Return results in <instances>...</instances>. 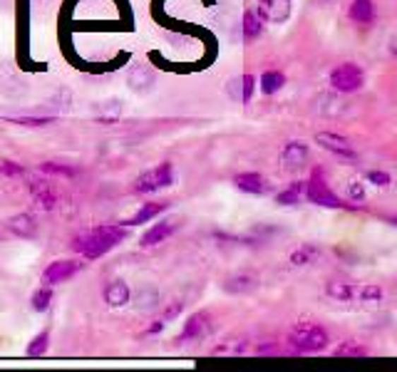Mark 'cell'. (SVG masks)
<instances>
[{
	"label": "cell",
	"mask_w": 397,
	"mask_h": 372,
	"mask_svg": "<svg viewBox=\"0 0 397 372\" xmlns=\"http://www.w3.org/2000/svg\"><path fill=\"white\" fill-rule=\"evenodd\" d=\"M127 238V226H117V223H109V226H97L90 231H82L80 236H75L72 248L77 253H82L85 258H102L105 253H109L112 248H117L119 243Z\"/></svg>",
	"instance_id": "6da1fadb"
},
{
	"label": "cell",
	"mask_w": 397,
	"mask_h": 372,
	"mask_svg": "<svg viewBox=\"0 0 397 372\" xmlns=\"http://www.w3.org/2000/svg\"><path fill=\"white\" fill-rule=\"evenodd\" d=\"M328 330L318 322H298L288 332V345L293 352H321L328 347Z\"/></svg>",
	"instance_id": "7a4b0ae2"
},
{
	"label": "cell",
	"mask_w": 397,
	"mask_h": 372,
	"mask_svg": "<svg viewBox=\"0 0 397 372\" xmlns=\"http://www.w3.org/2000/svg\"><path fill=\"white\" fill-rule=\"evenodd\" d=\"M306 199L311 204H316V207H323V209H348V211L360 209L357 204H345L336 192H333L331 186H328L323 169H313L311 179L306 181Z\"/></svg>",
	"instance_id": "3957f363"
},
{
	"label": "cell",
	"mask_w": 397,
	"mask_h": 372,
	"mask_svg": "<svg viewBox=\"0 0 397 372\" xmlns=\"http://www.w3.org/2000/svg\"><path fill=\"white\" fill-rule=\"evenodd\" d=\"M172 184H174L172 161H162V164H157L154 169L144 171V174H139L137 179H134L132 194H137V197H147V194H154V192H159V189H167V186H172Z\"/></svg>",
	"instance_id": "277c9868"
},
{
	"label": "cell",
	"mask_w": 397,
	"mask_h": 372,
	"mask_svg": "<svg viewBox=\"0 0 397 372\" xmlns=\"http://www.w3.org/2000/svg\"><path fill=\"white\" fill-rule=\"evenodd\" d=\"M326 293L333 301H362V303H375L382 298V288L370 286V283H343L331 281L326 286Z\"/></svg>",
	"instance_id": "5b68a950"
},
{
	"label": "cell",
	"mask_w": 397,
	"mask_h": 372,
	"mask_svg": "<svg viewBox=\"0 0 397 372\" xmlns=\"http://www.w3.org/2000/svg\"><path fill=\"white\" fill-rule=\"evenodd\" d=\"M331 87L338 92H355L365 85V72L362 67L352 65V62H343V65L333 67L331 70Z\"/></svg>",
	"instance_id": "8992f818"
},
{
	"label": "cell",
	"mask_w": 397,
	"mask_h": 372,
	"mask_svg": "<svg viewBox=\"0 0 397 372\" xmlns=\"http://www.w3.org/2000/svg\"><path fill=\"white\" fill-rule=\"evenodd\" d=\"M263 23H271V25H280L290 18L293 13V0H259V11Z\"/></svg>",
	"instance_id": "52a82bcc"
},
{
	"label": "cell",
	"mask_w": 397,
	"mask_h": 372,
	"mask_svg": "<svg viewBox=\"0 0 397 372\" xmlns=\"http://www.w3.org/2000/svg\"><path fill=\"white\" fill-rule=\"evenodd\" d=\"M316 144H321L323 149L331 151V154H336V156H340V159H355L357 156V151H355V146L350 144V139L336 134V132H318Z\"/></svg>",
	"instance_id": "ba28073f"
},
{
	"label": "cell",
	"mask_w": 397,
	"mask_h": 372,
	"mask_svg": "<svg viewBox=\"0 0 397 372\" xmlns=\"http://www.w3.org/2000/svg\"><path fill=\"white\" fill-rule=\"evenodd\" d=\"M80 271H82V263H77V261H55L42 271L40 283L52 288V286H57V283L70 281V278L77 276Z\"/></svg>",
	"instance_id": "9c48e42d"
},
{
	"label": "cell",
	"mask_w": 397,
	"mask_h": 372,
	"mask_svg": "<svg viewBox=\"0 0 397 372\" xmlns=\"http://www.w3.org/2000/svg\"><path fill=\"white\" fill-rule=\"evenodd\" d=\"M308 156H311V151L303 141H288L280 151V164L285 171H301L308 164Z\"/></svg>",
	"instance_id": "30bf717a"
},
{
	"label": "cell",
	"mask_w": 397,
	"mask_h": 372,
	"mask_svg": "<svg viewBox=\"0 0 397 372\" xmlns=\"http://www.w3.org/2000/svg\"><path fill=\"white\" fill-rule=\"evenodd\" d=\"M234 186L244 194H254V197H263V194L271 192V184L263 174L259 171H244V174L234 176Z\"/></svg>",
	"instance_id": "8fae6325"
},
{
	"label": "cell",
	"mask_w": 397,
	"mask_h": 372,
	"mask_svg": "<svg viewBox=\"0 0 397 372\" xmlns=\"http://www.w3.org/2000/svg\"><path fill=\"white\" fill-rule=\"evenodd\" d=\"M209 327H211V318L206 315V313H194V315L184 322V330L179 332L177 342L184 345V342H189V340H201V337L209 332Z\"/></svg>",
	"instance_id": "7c38bea8"
},
{
	"label": "cell",
	"mask_w": 397,
	"mask_h": 372,
	"mask_svg": "<svg viewBox=\"0 0 397 372\" xmlns=\"http://www.w3.org/2000/svg\"><path fill=\"white\" fill-rule=\"evenodd\" d=\"M177 231V223L174 221H159V223H152V228H147V231L142 233V238H139V246L142 248H152V246H159V243L167 241L172 233Z\"/></svg>",
	"instance_id": "4fadbf2b"
},
{
	"label": "cell",
	"mask_w": 397,
	"mask_h": 372,
	"mask_svg": "<svg viewBox=\"0 0 397 372\" xmlns=\"http://www.w3.org/2000/svg\"><path fill=\"white\" fill-rule=\"evenodd\" d=\"M102 298H105V303H107L109 308H122V306H127V303H129L132 291H129V286L122 281V278H114V281H109L107 286H105Z\"/></svg>",
	"instance_id": "5bb4252c"
},
{
	"label": "cell",
	"mask_w": 397,
	"mask_h": 372,
	"mask_svg": "<svg viewBox=\"0 0 397 372\" xmlns=\"http://www.w3.org/2000/svg\"><path fill=\"white\" fill-rule=\"evenodd\" d=\"M154 82H157V72L149 65H134L132 70H129V87H132L134 92H139V95L152 90Z\"/></svg>",
	"instance_id": "9a60e30c"
},
{
	"label": "cell",
	"mask_w": 397,
	"mask_h": 372,
	"mask_svg": "<svg viewBox=\"0 0 397 372\" xmlns=\"http://www.w3.org/2000/svg\"><path fill=\"white\" fill-rule=\"evenodd\" d=\"M30 194L35 197V202L40 204V209H45V211H50V209L57 207V194L47 179H32Z\"/></svg>",
	"instance_id": "2e32d148"
},
{
	"label": "cell",
	"mask_w": 397,
	"mask_h": 372,
	"mask_svg": "<svg viewBox=\"0 0 397 372\" xmlns=\"http://www.w3.org/2000/svg\"><path fill=\"white\" fill-rule=\"evenodd\" d=\"M256 288H259V278L254 273H236L224 283V291L234 293V296H246V293H254Z\"/></svg>",
	"instance_id": "e0dca14e"
},
{
	"label": "cell",
	"mask_w": 397,
	"mask_h": 372,
	"mask_svg": "<svg viewBox=\"0 0 397 372\" xmlns=\"http://www.w3.org/2000/svg\"><path fill=\"white\" fill-rule=\"evenodd\" d=\"M8 228H11L13 236L18 238H35L37 233V221L32 214H18L8 221Z\"/></svg>",
	"instance_id": "ac0fdd59"
},
{
	"label": "cell",
	"mask_w": 397,
	"mask_h": 372,
	"mask_svg": "<svg viewBox=\"0 0 397 372\" xmlns=\"http://www.w3.org/2000/svg\"><path fill=\"white\" fill-rule=\"evenodd\" d=\"M254 90H256V77L254 75H241V77H236V80L229 82V95L236 97V100H241L244 105H249L251 102Z\"/></svg>",
	"instance_id": "d6986e66"
},
{
	"label": "cell",
	"mask_w": 397,
	"mask_h": 372,
	"mask_svg": "<svg viewBox=\"0 0 397 372\" xmlns=\"http://www.w3.org/2000/svg\"><path fill=\"white\" fill-rule=\"evenodd\" d=\"M169 209V202H152V204H144L142 209H139L137 214H134L129 221H124V226H139V223H149L154 221V219L159 216V214H164Z\"/></svg>",
	"instance_id": "ffe728a7"
},
{
	"label": "cell",
	"mask_w": 397,
	"mask_h": 372,
	"mask_svg": "<svg viewBox=\"0 0 397 372\" xmlns=\"http://www.w3.org/2000/svg\"><path fill=\"white\" fill-rule=\"evenodd\" d=\"M352 23H360V25H370L375 21V6L372 0H352L350 11H348Z\"/></svg>",
	"instance_id": "44dd1931"
},
{
	"label": "cell",
	"mask_w": 397,
	"mask_h": 372,
	"mask_svg": "<svg viewBox=\"0 0 397 372\" xmlns=\"http://www.w3.org/2000/svg\"><path fill=\"white\" fill-rule=\"evenodd\" d=\"M241 33H244V40L246 42H254L263 35V21H261L259 13L254 11H246L244 13V23H241Z\"/></svg>",
	"instance_id": "7402d4cb"
},
{
	"label": "cell",
	"mask_w": 397,
	"mask_h": 372,
	"mask_svg": "<svg viewBox=\"0 0 397 372\" xmlns=\"http://www.w3.org/2000/svg\"><path fill=\"white\" fill-rule=\"evenodd\" d=\"M303 194H306V181H293L288 189H283L275 197V204H280V207H295V204L301 202Z\"/></svg>",
	"instance_id": "603a6c76"
},
{
	"label": "cell",
	"mask_w": 397,
	"mask_h": 372,
	"mask_svg": "<svg viewBox=\"0 0 397 372\" xmlns=\"http://www.w3.org/2000/svg\"><path fill=\"white\" fill-rule=\"evenodd\" d=\"M318 256H321V248H318L316 243H301V246L290 253V263H293V266H308V263H313Z\"/></svg>",
	"instance_id": "cb8c5ba5"
},
{
	"label": "cell",
	"mask_w": 397,
	"mask_h": 372,
	"mask_svg": "<svg viewBox=\"0 0 397 372\" xmlns=\"http://www.w3.org/2000/svg\"><path fill=\"white\" fill-rule=\"evenodd\" d=\"M259 85H261V92H263V95H275V92L285 85V75L278 70H268L261 75Z\"/></svg>",
	"instance_id": "d4e9b609"
},
{
	"label": "cell",
	"mask_w": 397,
	"mask_h": 372,
	"mask_svg": "<svg viewBox=\"0 0 397 372\" xmlns=\"http://www.w3.org/2000/svg\"><path fill=\"white\" fill-rule=\"evenodd\" d=\"M52 298H55V293H52V288H50V286L37 288V291L32 293V298H30V308H32V310H35V313H45V310H50Z\"/></svg>",
	"instance_id": "484cf974"
},
{
	"label": "cell",
	"mask_w": 397,
	"mask_h": 372,
	"mask_svg": "<svg viewBox=\"0 0 397 372\" xmlns=\"http://www.w3.org/2000/svg\"><path fill=\"white\" fill-rule=\"evenodd\" d=\"M40 171L45 176H77V166L60 164V161H42Z\"/></svg>",
	"instance_id": "4316f807"
},
{
	"label": "cell",
	"mask_w": 397,
	"mask_h": 372,
	"mask_svg": "<svg viewBox=\"0 0 397 372\" xmlns=\"http://www.w3.org/2000/svg\"><path fill=\"white\" fill-rule=\"evenodd\" d=\"M11 124H20V127H47L55 122V117H30V115H16V117H3Z\"/></svg>",
	"instance_id": "83f0119b"
},
{
	"label": "cell",
	"mask_w": 397,
	"mask_h": 372,
	"mask_svg": "<svg viewBox=\"0 0 397 372\" xmlns=\"http://www.w3.org/2000/svg\"><path fill=\"white\" fill-rule=\"evenodd\" d=\"M333 355L336 357H365V355H370V350H367L365 345H360V342L348 340V342H343V345H338Z\"/></svg>",
	"instance_id": "f1b7e54d"
},
{
	"label": "cell",
	"mask_w": 397,
	"mask_h": 372,
	"mask_svg": "<svg viewBox=\"0 0 397 372\" xmlns=\"http://www.w3.org/2000/svg\"><path fill=\"white\" fill-rule=\"evenodd\" d=\"M47 345H50V332H47V330L37 332V335L30 340V345H28V355H30V357L45 355V352H47Z\"/></svg>",
	"instance_id": "f546056e"
},
{
	"label": "cell",
	"mask_w": 397,
	"mask_h": 372,
	"mask_svg": "<svg viewBox=\"0 0 397 372\" xmlns=\"http://www.w3.org/2000/svg\"><path fill=\"white\" fill-rule=\"evenodd\" d=\"M0 174L8 176V179H16V176L25 174V166L20 161H13V159H0Z\"/></svg>",
	"instance_id": "4dcf8cb0"
},
{
	"label": "cell",
	"mask_w": 397,
	"mask_h": 372,
	"mask_svg": "<svg viewBox=\"0 0 397 372\" xmlns=\"http://www.w3.org/2000/svg\"><path fill=\"white\" fill-rule=\"evenodd\" d=\"M350 202L357 204V207H362V202H365V186L360 181H352L350 184Z\"/></svg>",
	"instance_id": "1f68e13d"
},
{
	"label": "cell",
	"mask_w": 397,
	"mask_h": 372,
	"mask_svg": "<svg viewBox=\"0 0 397 372\" xmlns=\"http://www.w3.org/2000/svg\"><path fill=\"white\" fill-rule=\"evenodd\" d=\"M142 293H144V298H139V308H154L157 306V291L154 288H149V286H144L142 288Z\"/></svg>",
	"instance_id": "d6a6232c"
},
{
	"label": "cell",
	"mask_w": 397,
	"mask_h": 372,
	"mask_svg": "<svg viewBox=\"0 0 397 372\" xmlns=\"http://www.w3.org/2000/svg\"><path fill=\"white\" fill-rule=\"evenodd\" d=\"M367 181H372L375 186H390V174H385V171H370L367 174Z\"/></svg>",
	"instance_id": "836d02e7"
},
{
	"label": "cell",
	"mask_w": 397,
	"mask_h": 372,
	"mask_svg": "<svg viewBox=\"0 0 397 372\" xmlns=\"http://www.w3.org/2000/svg\"><path fill=\"white\" fill-rule=\"evenodd\" d=\"M164 330V320H154V325L149 327V335H157V332Z\"/></svg>",
	"instance_id": "e575fe53"
},
{
	"label": "cell",
	"mask_w": 397,
	"mask_h": 372,
	"mask_svg": "<svg viewBox=\"0 0 397 372\" xmlns=\"http://www.w3.org/2000/svg\"><path fill=\"white\" fill-rule=\"evenodd\" d=\"M179 310H182V303H177V306L167 308V318H177V315H179Z\"/></svg>",
	"instance_id": "d590c367"
},
{
	"label": "cell",
	"mask_w": 397,
	"mask_h": 372,
	"mask_svg": "<svg viewBox=\"0 0 397 372\" xmlns=\"http://www.w3.org/2000/svg\"><path fill=\"white\" fill-rule=\"evenodd\" d=\"M390 50H392V55L397 57V35H395V37H392V40H390Z\"/></svg>",
	"instance_id": "8d00e7d4"
},
{
	"label": "cell",
	"mask_w": 397,
	"mask_h": 372,
	"mask_svg": "<svg viewBox=\"0 0 397 372\" xmlns=\"http://www.w3.org/2000/svg\"><path fill=\"white\" fill-rule=\"evenodd\" d=\"M387 221H390L392 226H397V216H387Z\"/></svg>",
	"instance_id": "74e56055"
}]
</instances>
